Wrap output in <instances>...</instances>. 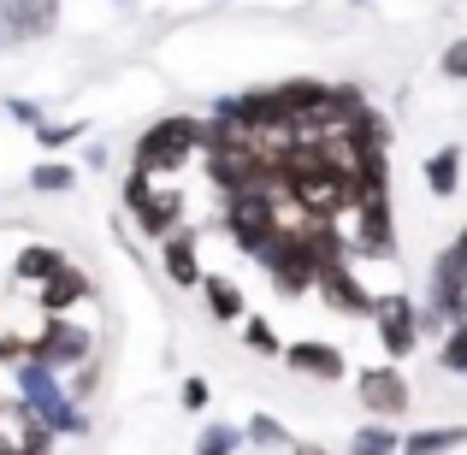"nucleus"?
<instances>
[{"label":"nucleus","instance_id":"nucleus-2","mask_svg":"<svg viewBox=\"0 0 467 455\" xmlns=\"http://www.w3.org/2000/svg\"><path fill=\"white\" fill-rule=\"evenodd\" d=\"M207 142V130L195 125V119H160V125L149 130V137L137 142V171H171V166H183L195 149Z\"/></svg>","mask_w":467,"mask_h":455},{"label":"nucleus","instance_id":"nucleus-3","mask_svg":"<svg viewBox=\"0 0 467 455\" xmlns=\"http://www.w3.org/2000/svg\"><path fill=\"white\" fill-rule=\"evenodd\" d=\"M89 355H95V337H89L83 326H71V319H47L42 337H36V349H30V361L66 373V367H83Z\"/></svg>","mask_w":467,"mask_h":455},{"label":"nucleus","instance_id":"nucleus-29","mask_svg":"<svg viewBox=\"0 0 467 455\" xmlns=\"http://www.w3.org/2000/svg\"><path fill=\"white\" fill-rule=\"evenodd\" d=\"M6 408H12V402H6V397H0V414H6Z\"/></svg>","mask_w":467,"mask_h":455},{"label":"nucleus","instance_id":"nucleus-4","mask_svg":"<svg viewBox=\"0 0 467 455\" xmlns=\"http://www.w3.org/2000/svg\"><path fill=\"white\" fill-rule=\"evenodd\" d=\"M125 202L137 207V225L149 231V237H171V231H183V225H178L183 202H178L171 190H154V183H149V171H137V178L125 183Z\"/></svg>","mask_w":467,"mask_h":455},{"label":"nucleus","instance_id":"nucleus-27","mask_svg":"<svg viewBox=\"0 0 467 455\" xmlns=\"http://www.w3.org/2000/svg\"><path fill=\"white\" fill-rule=\"evenodd\" d=\"M0 455H24V444L18 438H0Z\"/></svg>","mask_w":467,"mask_h":455},{"label":"nucleus","instance_id":"nucleus-7","mask_svg":"<svg viewBox=\"0 0 467 455\" xmlns=\"http://www.w3.org/2000/svg\"><path fill=\"white\" fill-rule=\"evenodd\" d=\"M355 390H361V402L373 414H402L414 402V390H409V378L397 373V367H367L361 378H355Z\"/></svg>","mask_w":467,"mask_h":455},{"label":"nucleus","instance_id":"nucleus-22","mask_svg":"<svg viewBox=\"0 0 467 455\" xmlns=\"http://www.w3.org/2000/svg\"><path fill=\"white\" fill-rule=\"evenodd\" d=\"M78 137H83V119H71V125H54V119H47V125L36 130V142H42L47 154H54V149H66V142H78Z\"/></svg>","mask_w":467,"mask_h":455},{"label":"nucleus","instance_id":"nucleus-8","mask_svg":"<svg viewBox=\"0 0 467 455\" xmlns=\"http://www.w3.org/2000/svg\"><path fill=\"white\" fill-rule=\"evenodd\" d=\"M83 296H89V278H83L78 266H59V273L36 290V307H42L47 319H66V307H78Z\"/></svg>","mask_w":467,"mask_h":455},{"label":"nucleus","instance_id":"nucleus-1","mask_svg":"<svg viewBox=\"0 0 467 455\" xmlns=\"http://www.w3.org/2000/svg\"><path fill=\"white\" fill-rule=\"evenodd\" d=\"M18 408L36 414V420H42L54 438H83V432H89V414L78 408V397L59 385L54 367L30 361V355L18 361Z\"/></svg>","mask_w":467,"mask_h":455},{"label":"nucleus","instance_id":"nucleus-10","mask_svg":"<svg viewBox=\"0 0 467 455\" xmlns=\"http://www.w3.org/2000/svg\"><path fill=\"white\" fill-rule=\"evenodd\" d=\"M160 266H166V278H171V284H178V290H195V284H202V261H195V237H190V231H171V237H166V249H160Z\"/></svg>","mask_w":467,"mask_h":455},{"label":"nucleus","instance_id":"nucleus-25","mask_svg":"<svg viewBox=\"0 0 467 455\" xmlns=\"http://www.w3.org/2000/svg\"><path fill=\"white\" fill-rule=\"evenodd\" d=\"M207 397H213V390H207V378H183V408H190V414H202Z\"/></svg>","mask_w":467,"mask_h":455},{"label":"nucleus","instance_id":"nucleus-18","mask_svg":"<svg viewBox=\"0 0 467 455\" xmlns=\"http://www.w3.org/2000/svg\"><path fill=\"white\" fill-rule=\"evenodd\" d=\"M243 444L273 450V444H290V432H285V420H273V414H254V420L243 426Z\"/></svg>","mask_w":467,"mask_h":455},{"label":"nucleus","instance_id":"nucleus-21","mask_svg":"<svg viewBox=\"0 0 467 455\" xmlns=\"http://www.w3.org/2000/svg\"><path fill=\"white\" fill-rule=\"evenodd\" d=\"M18 426H24V432H18L24 455H54V432H47V426L36 420V414H24V408H18Z\"/></svg>","mask_w":467,"mask_h":455},{"label":"nucleus","instance_id":"nucleus-19","mask_svg":"<svg viewBox=\"0 0 467 455\" xmlns=\"http://www.w3.org/2000/svg\"><path fill=\"white\" fill-rule=\"evenodd\" d=\"M438 367H444V373H462V378H467V319L444 331V349H438Z\"/></svg>","mask_w":467,"mask_h":455},{"label":"nucleus","instance_id":"nucleus-6","mask_svg":"<svg viewBox=\"0 0 467 455\" xmlns=\"http://www.w3.org/2000/svg\"><path fill=\"white\" fill-rule=\"evenodd\" d=\"M59 24V0H0V36L6 42H36Z\"/></svg>","mask_w":467,"mask_h":455},{"label":"nucleus","instance_id":"nucleus-12","mask_svg":"<svg viewBox=\"0 0 467 455\" xmlns=\"http://www.w3.org/2000/svg\"><path fill=\"white\" fill-rule=\"evenodd\" d=\"M462 444H467V426H420V432L402 438L397 455H450V450H462Z\"/></svg>","mask_w":467,"mask_h":455},{"label":"nucleus","instance_id":"nucleus-28","mask_svg":"<svg viewBox=\"0 0 467 455\" xmlns=\"http://www.w3.org/2000/svg\"><path fill=\"white\" fill-rule=\"evenodd\" d=\"M296 455H326V450H296Z\"/></svg>","mask_w":467,"mask_h":455},{"label":"nucleus","instance_id":"nucleus-23","mask_svg":"<svg viewBox=\"0 0 467 455\" xmlns=\"http://www.w3.org/2000/svg\"><path fill=\"white\" fill-rule=\"evenodd\" d=\"M243 343H249L254 355H285L278 349V331L266 326V319H249V326H243Z\"/></svg>","mask_w":467,"mask_h":455},{"label":"nucleus","instance_id":"nucleus-16","mask_svg":"<svg viewBox=\"0 0 467 455\" xmlns=\"http://www.w3.org/2000/svg\"><path fill=\"white\" fill-rule=\"evenodd\" d=\"M71 183H78V166H66V160H42L30 171V190H42V195H66Z\"/></svg>","mask_w":467,"mask_h":455},{"label":"nucleus","instance_id":"nucleus-15","mask_svg":"<svg viewBox=\"0 0 467 455\" xmlns=\"http://www.w3.org/2000/svg\"><path fill=\"white\" fill-rule=\"evenodd\" d=\"M202 296H207V314L213 319H243V290L231 284V278H202Z\"/></svg>","mask_w":467,"mask_h":455},{"label":"nucleus","instance_id":"nucleus-17","mask_svg":"<svg viewBox=\"0 0 467 455\" xmlns=\"http://www.w3.org/2000/svg\"><path fill=\"white\" fill-rule=\"evenodd\" d=\"M397 450H402V438L390 432V426H379V420L349 438V455H397Z\"/></svg>","mask_w":467,"mask_h":455},{"label":"nucleus","instance_id":"nucleus-11","mask_svg":"<svg viewBox=\"0 0 467 455\" xmlns=\"http://www.w3.org/2000/svg\"><path fill=\"white\" fill-rule=\"evenodd\" d=\"M285 361L296 367V373H308V378H343V355L331 349V343H290L285 349Z\"/></svg>","mask_w":467,"mask_h":455},{"label":"nucleus","instance_id":"nucleus-24","mask_svg":"<svg viewBox=\"0 0 467 455\" xmlns=\"http://www.w3.org/2000/svg\"><path fill=\"white\" fill-rule=\"evenodd\" d=\"M6 113L18 119V125H30V130H42V125H47V119H42V107H36V101H24V95H12V101H6Z\"/></svg>","mask_w":467,"mask_h":455},{"label":"nucleus","instance_id":"nucleus-20","mask_svg":"<svg viewBox=\"0 0 467 455\" xmlns=\"http://www.w3.org/2000/svg\"><path fill=\"white\" fill-rule=\"evenodd\" d=\"M237 450H243L237 426H207V432L195 438V455H237Z\"/></svg>","mask_w":467,"mask_h":455},{"label":"nucleus","instance_id":"nucleus-30","mask_svg":"<svg viewBox=\"0 0 467 455\" xmlns=\"http://www.w3.org/2000/svg\"><path fill=\"white\" fill-rule=\"evenodd\" d=\"M355 6H367V0H355Z\"/></svg>","mask_w":467,"mask_h":455},{"label":"nucleus","instance_id":"nucleus-13","mask_svg":"<svg viewBox=\"0 0 467 455\" xmlns=\"http://www.w3.org/2000/svg\"><path fill=\"white\" fill-rule=\"evenodd\" d=\"M59 266H71V261L54 249V243H30V249L18 254V266H12V278H24V284H47Z\"/></svg>","mask_w":467,"mask_h":455},{"label":"nucleus","instance_id":"nucleus-26","mask_svg":"<svg viewBox=\"0 0 467 455\" xmlns=\"http://www.w3.org/2000/svg\"><path fill=\"white\" fill-rule=\"evenodd\" d=\"M444 78H467V36L444 47Z\"/></svg>","mask_w":467,"mask_h":455},{"label":"nucleus","instance_id":"nucleus-5","mask_svg":"<svg viewBox=\"0 0 467 455\" xmlns=\"http://www.w3.org/2000/svg\"><path fill=\"white\" fill-rule=\"evenodd\" d=\"M373 319H379V337H385V355H414V343H420V314H414L409 296H385L373 302Z\"/></svg>","mask_w":467,"mask_h":455},{"label":"nucleus","instance_id":"nucleus-14","mask_svg":"<svg viewBox=\"0 0 467 455\" xmlns=\"http://www.w3.org/2000/svg\"><path fill=\"white\" fill-rule=\"evenodd\" d=\"M462 183V149H438L432 160H426V190L432 195H456Z\"/></svg>","mask_w":467,"mask_h":455},{"label":"nucleus","instance_id":"nucleus-9","mask_svg":"<svg viewBox=\"0 0 467 455\" xmlns=\"http://www.w3.org/2000/svg\"><path fill=\"white\" fill-rule=\"evenodd\" d=\"M319 296L337 307V314H373V296L349 278V266H343V261H331L326 273H319Z\"/></svg>","mask_w":467,"mask_h":455}]
</instances>
